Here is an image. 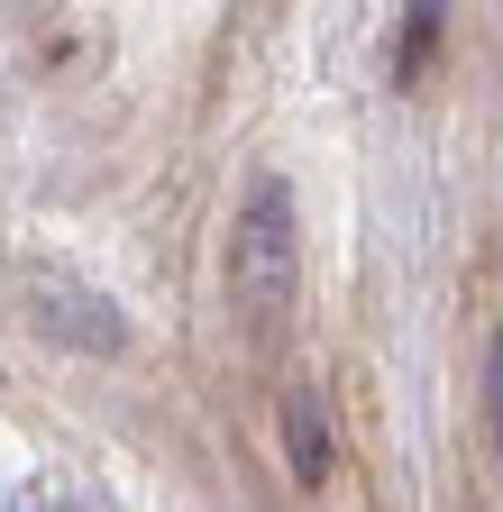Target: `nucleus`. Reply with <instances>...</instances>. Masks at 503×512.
<instances>
[{
  "label": "nucleus",
  "mask_w": 503,
  "mask_h": 512,
  "mask_svg": "<svg viewBox=\"0 0 503 512\" xmlns=\"http://www.w3.org/2000/svg\"><path fill=\"white\" fill-rule=\"evenodd\" d=\"M293 275H302L293 192H284V174H257L247 202H238V229H229V293H238V311L257 320V330H275L284 302H293Z\"/></svg>",
  "instance_id": "f257e3e1"
},
{
  "label": "nucleus",
  "mask_w": 503,
  "mask_h": 512,
  "mask_svg": "<svg viewBox=\"0 0 503 512\" xmlns=\"http://www.w3.org/2000/svg\"><path fill=\"white\" fill-rule=\"evenodd\" d=\"M19 302H28V320H37V330H46L55 348L110 357L119 339H129V330H119V311H110L92 284H74V275H46V266H28V275H19Z\"/></svg>",
  "instance_id": "f03ea898"
},
{
  "label": "nucleus",
  "mask_w": 503,
  "mask_h": 512,
  "mask_svg": "<svg viewBox=\"0 0 503 512\" xmlns=\"http://www.w3.org/2000/svg\"><path fill=\"white\" fill-rule=\"evenodd\" d=\"M284 458H293V485H321L330 476V412H321L311 384L284 394Z\"/></svg>",
  "instance_id": "7ed1b4c3"
},
{
  "label": "nucleus",
  "mask_w": 503,
  "mask_h": 512,
  "mask_svg": "<svg viewBox=\"0 0 503 512\" xmlns=\"http://www.w3.org/2000/svg\"><path fill=\"white\" fill-rule=\"evenodd\" d=\"M439 19H449V10H439V0H421V10H403V83L421 74V55L439 46Z\"/></svg>",
  "instance_id": "20e7f679"
},
{
  "label": "nucleus",
  "mask_w": 503,
  "mask_h": 512,
  "mask_svg": "<svg viewBox=\"0 0 503 512\" xmlns=\"http://www.w3.org/2000/svg\"><path fill=\"white\" fill-rule=\"evenodd\" d=\"M485 421H494V458H503V339L485 348Z\"/></svg>",
  "instance_id": "39448f33"
}]
</instances>
